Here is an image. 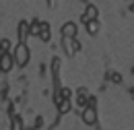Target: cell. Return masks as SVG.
Masks as SVG:
<instances>
[{"label":"cell","instance_id":"cell-11","mask_svg":"<svg viewBox=\"0 0 134 130\" xmlns=\"http://www.w3.org/2000/svg\"><path fill=\"white\" fill-rule=\"evenodd\" d=\"M87 31L91 33V35L97 33L99 31V21H89V23H87Z\"/></svg>","mask_w":134,"mask_h":130},{"label":"cell","instance_id":"cell-10","mask_svg":"<svg viewBox=\"0 0 134 130\" xmlns=\"http://www.w3.org/2000/svg\"><path fill=\"white\" fill-rule=\"evenodd\" d=\"M10 130H23V118L15 116L13 122H10Z\"/></svg>","mask_w":134,"mask_h":130},{"label":"cell","instance_id":"cell-8","mask_svg":"<svg viewBox=\"0 0 134 130\" xmlns=\"http://www.w3.org/2000/svg\"><path fill=\"white\" fill-rule=\"evenodd\" d=\"M64 48L68 50V54H74L76 50L81 48V44L76 41V37H74V39H64Z\"/></svg>","mask_w":134,"mask_h":130},{"label":"cell","instance_id":"cell-3","mask_svg":"<svg viewBox=\"0 0 134 130\" xmlns=\"http://www.w3.org/2000/svg\"><path fill=\"white\" fill-rule=\"evenodd\" d=\"M13 56L8 54V52H0V70L2 72H8L10 68H13Z\"/></svg>","mask_w":134,"mask_h":130},{"label":"cell","instance_id":"cell-6","mask_svg":"<svg viewBox=\"0 0 134 130\" xmlns=\"http://www.w3.org/2000/svg\"><path fill=\"white\" fill-rule=\"evenodd\" d=\"M37 35H39V39H41V41H50V37H52L50 25H48V23H41V25H39V33H37Z\"/></svg>","mask_w":134,"mask_h":130},{"label":"cell","instance_id":"cell-13","mask_svg":"<svg viewBox=\"0 0 134 130\" xmlns=\"http://www.w3.org/2000/svg\"><path fill=\"white\" fill-rule=\"evenodd\" d=\"M111 81H114V83H120V81H122V77H120L118 72H111Z\"/></svg>","mask_w":134,"mask_h":130},{"label":"cell","instance_id":"cell-2","mask_svg":"<svg viewBox=\"0 0 134 130\" xmlns=\"http://www.w3.org/2000/svg\"><path fill=\"white\" fill-rule=\"evenodd\" d=\"M83 122L89 124V126L97 122V110H95V105H87L83 110Z\"/></svg>","mask_w":134,"mask_h":130},{"label":"cell","instance_id":"cell-7","mask_svg":"<svg viewBox=\"0 0 134 130\" xmlns=\"http://www.w3.org/2000/svg\"><path fill=\"white\" fill-rule=\"evenodd\" d=\"M17 33H19V39L25 44V39H27V35H29V25H27L25 21H21L17 25Z\"/></svg>","mask_w":134,"mask_h":130},{"label":"cell","instance_id":"cell-4","mask_svg":"<svg viewBox=\"0 0 134 130\" xmlns=\"http://www.w3.org/2000/svg\"><path fill=\"white\" fill-rule=\"evenodd\" d=\"M62 35H64V39H74L76 37V25L74 23H64L62 25Z\"/></svg>","mask_w":134,"mask_h":130},{"label":"cell","instance_id":"cell-1","mask_svg":"<svg viewBox=\"0 0 134 130\" xmlns=\"http://www.w3.org/2000/svg\"><path fill=\"white\" fill-rule=\"evenodd\" d=\"M13 62L17 66H27V62H29V48H27V44H23V41H19L17 46H15V50H13Z\"/></svg>","mask_w":134,"mask_h":130},{"label":"cell","instance_id":"cell-5","mask_svg":"<svg viewBox=\"0 0 134 130\" xmlns=\"http://www.w3.org/2000/svg\"><path fill=\"white\" fill-rule=\"evenodd\" d=\"M97 6H93V4H89L87 6V10H85V15H83V21L85 23H89V21H97Z\"/></svg>","mask_w":134,"mask_h":130},{"label":"cell","instance_id":"cell-9","mask_svg":"<svg viewBox=\"0 0 134 130\" xmlns=\"http://www.w3.org/2000/svg\"><path fill=\"white\" fill-rule=\"evenodd\" d=\"M70 107H72V105H70L68 99H60V101H58V110H60V114H68Z\"/></svg>","mask_w":134,"mask_h":130},{"label":"cell","instance_id":"cell-12","mask_svg":"<svg viewBox=\"0 0 134 130\" xmlns=\"http://www.w3.org/2000/svg\"><path fill=\"white\" fill-rule=\"evenodd\" d=\"M0 48H2L4 52H6V50L10 48V41H8V39H2V41H0Z\"/></svg>","mask_w":134,"mask_h":130}]
</instances>
